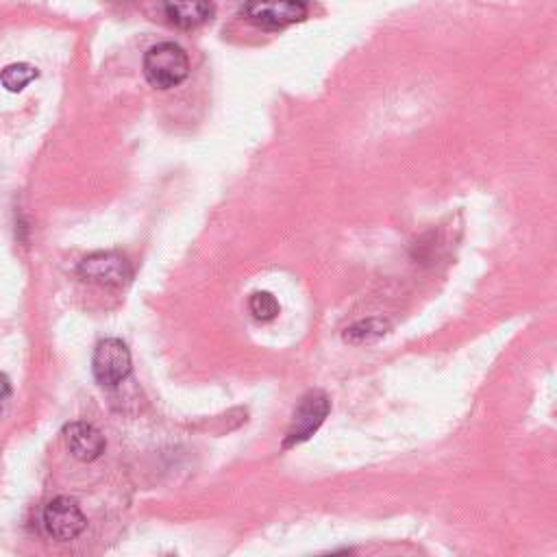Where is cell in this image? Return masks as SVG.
<instances>
[{
  "label": "cell",
  "mask_w": 557,
  "mask_h": 557,
  "mask_svg": "<svg viewBox=\"0 0 557 557\" xmlns=\"http://www.w3.org/2000/svg\"><path fill=\"white\" fill-rule=\"evenodd\" d=\"M144 74L157 89L176 87L189 74L187 52L174 41H161L144 54Z\"/></svg>",
  "instance_id": "1"
},
{
  "label": "cell",
  "mask_w": 557,
  "mask_h": 557,
  "mask_svg": "<svg viewBox=\"0 0 557 557\" xmlns=\"http://www.w3.org/2000/svg\"><path fill=\"white\" fill-rule=\"evenodd\" d=\"M307 0H246L244 17L263 30H283L307 17Z\"/></svg>",
  "instance_id": "2"
},
{
  "label": "cell",
  "mask_w": 557,
  "mask_h": 557,
  "mask_svg": "<svg viewBox=\"0 0 557 557\" xmlns=\"http://www.w3.org/2000/svg\"><path fill=\"white\" fill-rule=\"evenodd\" d=\"M329 409H331L329 396L322 389H309L294 409L289 429L283 440V448H292L307 442L322 426L324 418L329 416Z\"/></svg>",
  "instance_id": "3"
},
{
  "label": "cell",
  "mask_w": 557,
  "mask_h": 557,
  "mask_svg": "<svg viewBox=\"0 0 557 557\" xmlns=\"http://www.w3.org/2000/svg\"><path fill=\"white\" fill-rule=\"evenodd\" d=\"M78 276L104 287H122L133 278V265L122 252L98 250L78 263Z\"/></svg>",
  "instance_id": "4"
},
{
  "label": "cell",
  "mask_w": 557,
  "mask_h": 557,
  "mask_svg": "<svg viewBox=\"0 0 557 557\" xmlns=\"http://www.w3.org/2000/svg\"><path fill=\"white\" fill-rule=\"evenodd\" d=\"M91 370L102 387H115L131 374V352L117 337L98 342L91 357Z\"/></svg>",
  "instance_id": "5"
},
{
  "label": "cell",
  "mask_w": 557,
  "mask_h": 557,
  "mask_svg": "<svg viewBox=\"0 0 557 557\" xmlns=\"http://www.w3.org/2000/svg\"><path fill=\"white\" fill-rule=\"evenodd\" d=\"M44 529L57 542L74 540L85 529V516L74 498L57 496L44 509Z\"/></svg>",
  "instance_id": "6"
},
{
  "label": "cell",
  "mask_w": 557,
  "mask_h": 557,
  "mask_svg": "<svg viewBox=\"0 0 557 557\" xmlns=\"http://www.w3.org/2000/svg\"><path fill=\"white\" fill-rule=\"evenodd\" d=\"M70 453L81 461H94L104 450V435L89 422H72L63 429Z\"/></svg>",
  "instance_id": "7"
},
{
  "label": "cell",
  "mask_w": 557,
  "mask_h": 557,
  "mask_svg": "<svg viewBox=\"0 0 557 557\" xmlns=\"http://www.w3.org/2000/svg\"><path fill=\"white\" fill-rule=\"evenodd\" d=\"M163 13L178 28H196L211 17L213 4L211 0H163Z\"/></svg>",
  "instance_id": "8"
},
{
  "label": "cell",
  "mask_w": 557,
  "mask_h": 557,
  "mask_svg": "<svg viewBox=\"0 0 557 557\" xmlns=\"http://www.w3.org/2000/svg\"><path fill=\"white\" fill-rule=\"evenodd\" d=\"M389 331V322L381 320V318H366V320H359L355 324H350L346 331H344V342L348 344H355V346H368V344H374L379 342L381 337H385Z\"/></svg>",
  "instance_id": "9"
},
{
  "label": "cell",
  "mask_w": 557,
  "mask_h": 557,
  "mask_svg": "<svg viewBox=\"0 0 557 557\" xmlns=\"http://www.w3.org/2000/svg\"><path fill=\"white\" fill-rule=\"evenodd\" d=\"M35 78H37V70L28 63H11L0 72V83L9 91H22Z\"/></svg>",
  "instance_id": "10"
},
{
  "label": "cell",
  "mask_w": 557,
  "mask_h": 557,
  "mask_svg": "<svg viewBox=\"0 0 557 557\" xmlns=\"http://www.w3.org/2000/svg\"><path fill=\"white\" fill-rule=\"evenodd\" d=\"M248 309L250 313L261 320V322H268V320H274L281 311L278 307V300L270 294V292H255L248 300Z\"/></svg>",
  "instance_id": "11"
},
{
  "label": "cell",
  "mask_w": 557,
  "mask_h": 557,
  "mask_svg": "<svg viewBox=\"0 0 557 557\" xmlns=\"http://www.w3.org/2000/svg\"><path fill=\"white\" fill-rule=\"evenodd\" d=\"M9 396H11V383H9V379L4 374H0V413H2L4 403H7Z\"/></svg>",
  "instance_id": "12"
}]
</instances>
